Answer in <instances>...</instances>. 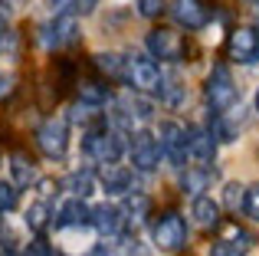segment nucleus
I'll return each instance as SVG.
<instances>
[{
	"label": "nucleus",
	"mask_w": 259,
	"mask_h": 256,
	"mask_svg": "<svg viewBox=\"0 0 259 256\" xmlns=\"http://www.w3.org/2000/svg\"><path fill=\"white\" fill-rule=\"evenodd\" d=\"M82 151L95 164H118V158L125 154V138H121V132L115 125L89 128L82 135Z\"/></svg>",
	"instance_id": "1"
},
{
	"label": "nucleus",
	"mask_w": 259,
	"mask_h": 256,
	"mask_svg": "<svg viewBox=\"0 0 259 256\" xmlns=\"http://www.w3.org/2000/svg\"><path fill=\"white\" fill-rule=\"evenodd\" d=\"M161 76H164V72L158 69L154 59L138 56V53H128L125 56V79H121V82H128L135 92H141V96H158Z\"/></svg>",
	"instance_id": "2"
},
{
	"label": "nucleus",
	"mask_w": 259,
	"mask_h": 256,
	"mask_svg": "<svg viewBox=\"0 0 259 256\" xmlns=\"http://www.w3.org/2000/svg\"><path fill=\"white\" fill-rule=\"evenodd\" d=\"M203 92H207V102H210V109H213L217 115L233 109L236 99H240V89H236V82H233V72H230V66L217 63L213 69H210V76H207Z\"/></svg>",
	"instance_id": "3"
},
{
	"label": "nucleus",
	"mask_w": 259,
	"mask_h": 256,
	"mask_svg": "<svg viewBox=\"0 0 259 256\" xmlns=\"http://www.w3.org/2000/svg\"><path fill=\"white\" fill-rule=\"evenodd\" d=\"M154 243L161 253H177L187 246V220L177 210L161 214V220L154 224Z\"/></svg>",
	"instance_id": "4"
},
{
	"label": "nucleus",
	"mask_w": 259,
	"mask_h": 256,
	"mask_svg": "<svg viewBox=\"0 0 259 256\" xmlns=\"http://www.w3.org/2000/svg\"><path fill=\"white\" fill-rule=\"evenodd\" d=\"M36 145L46 158L63 161L66 151H69V125H66V118H46L36 128Z\"/></svg>",
	"instance_id": "5"
},
{
	"label": "nucleus",
	"mask_w": 259,
	"mask_h": 256,
	"mask_svg": "<svg viewBox=\"0 0 259 256\" xmlns=\"http://www.w3.org/2000/svg\"><path fill=\"white\" fill-rule=\"evenodd\" d=\"M79 39V20L72 13H53L50 23L39 26V43L46 50H63V46Z\"/></svg>",
	"instance_id": "6"
},
{
	"label": "nucleus",
	"mask_w": 259,
	"mask_h": 256,
	"mask_svg": "<svg viewBox=\"0 0 259 256\" xmlns=\"http://www.w3.org/2000/svg\"><path fill=\"white\" fill-rule=\"evenodd\" d=\"M227 56L240 66L259 63V30L256 26H236L227 39Z\"/></svg>",
	"instance_id": "7"
},
{
	"label": "nucleus",
	"mask_w": 259,
	"mask_h": 256,
	"mask_svg": "<svg viewBox=\"0 0 259 256\" xmlns=\"http://www.w3.org/2000/svg\"><path fill=\"white\" fill-rule=\"evenodd\" d=\"M145 43H148V53H151L154 59H164V63H181L184 50H187L184 36H181V33H174V30H167V26L151 30Z\"/></svg>",
	"instance_id": "8"
},
{
	"label": "nucleus",
	"mask_w": 259,
	"mask_h": 256,
	"mask_svg": "<svg viewBox=\"0 0 259 256\" xmlns=\"http://www.w3.org/2000/svg\"><path fill=\"white\" fill-rule=\"evenodd\" d=\"M161 154L171 161L174 167H187L190 154H187V128L181 122H161Z\"/></svg>",
	"instance_id": "9"
},
{
	"label": "nucleus",
	"mask_w": 259,
	"mask_h": 256,
	"mask_svg": "<svg viewBox=\"0 0 259 256\" xmlns=\"http://www.w3.org/2000/svg\"><path fill=\"white\" fill-rule=\"evenodd\" d=\"M128 154H132L135 171L151 174L154 167L161 164V141L154 138L151 132H135V135H132V148H128Z\"/></svg>",
	"instance_id": "10"
},
{
	"label": "nucleus",
	"mask_w": 259,
	"mask_h": 256,
	"mask_svg": "<svg viewBox=\"0 0 259 256\" xmlns=\"http://www.w3.org/2000/svg\"><path fill=\"white\" fill-rule=\"evenodd\" d=\"M171 17L184 30H203V26L210 23V4L207 0H174Z\"/></svg>",
	"instance_id": "11"
},
{
	"label": "nucleus",
	"mask_w": 259,
	"mask_h": 256,
	"mask_svg": "<svg viewBox=\"0 0 259 256\" xmlns=\"http://www.w3.org/2000/svg\"><path fill=\"white\" fill-rule=\"evenodd\" d=\"M92 227L102 233V237H121L125 233V227H128V220H125V210H121L118 204H99V207H92Z\"/></svg>",
	"instance_id": "12"
},
{
	"label": "nucleus",
	"mask_w": 259,
	"mask_h": 256,
	"mask_svg": "<svg viewBox=\"0 0 259 256\" xmlns=\"http://www.w3.org/2000/svg\"><path fill=\"white\" fill-rule=\"evenodd\" d=\"M187 154L197 161V164H210L217 154V138L213 132H207V128H187Z\"/></svg>",
	"instance_id": "13"
},
{
	"label": "nucleus",
	"mask_w": 259,
	"mask_h": 256,
	"mask_svg": "<svg viewBox=\"0 0 259 256\" xmlns=\"http://www.w3.org/2000/svg\"><path fill=\"white\" fill-rule=\"evenodd\" d=\"M53 220H56V230H59V227H89V224H92V207L85 204V197H69L56 210Z\"/></svg>",
	"instance_id": "14"
},
{
	"label": "nucleus",
	"mask_w": 259,
	"mask_h": 256,
	"mask_svg": "<svg viewBox=\"0 0 259 256\" xmlns=\"http://www.w3.org/2000/svg\"><path fill=\"white\" fill-rule=\"evenodd\" d=\"M190 214H194V224L200 227V230H213V227H220V204H213V197L197 194Z\"/></svg>",
	"instance_id": "15"
},
{
	"label": "nucleus",
	"mask_w": 259,
	"mask_h": 256,
	"mask_svg": "<svg viewBox=\"0 0 259 256\" xmlns=\"http://www.w3.org/2000/svg\"><path fill=\"white\" fill-rule=\"evenodd\" d=\"M102 187L105 194H128L132 191V171L115 164H102Z\"/></svg>",
	"instance_id": "16"
},
{
	"label": "nucleus",
	"mask_w": 259,
	"mask_h": 256,
	"mask_svg": "<svg viewBox=\"0 0 259 256\" xmlns=\"http://www.w3.org/2000/svg\"><path fill=\"white\" fill-rule=\"evenodd\" d=\"M161 102L167 105V109H181V105H187V86L181 82L177 76H161Z\"/></svg>",
	"instance_id": "17"
},
{
	"label": "nucleus",
	"mask_w": 259,
	"mask_h": 256,
	"mask_svg": "<svg viewBox=\"0 0 259 256\" xmlns=\"http://www.w3.org/2000/svg\"><path fill=\"white\" fill-rule=\"evenodd\" d=\"M59 187L69 191L72 197H89V194L95 191V174L92 171H72V174H66V178L59 181Z\"/></svg>",
	"instance_id": "18"
},
{
	"label": "nucleus",
	"mask_w": 259,
	"mask_h": 256,
	"mask_svg": "<svg viewBox=\"0 0 259 256\" xmlns=\"http://www.w3.org/2000/svg\"><path fill=\"white\" fill-rule=\"evenodd\" d=\"M210 178H217V171H210V164H197V167H187V174H184V181H181L184 194H200L203 187L210 184Z\"/></svg>",
	"instance_id": "19"
},
{
	"label": "nucleus",
	"mask_w": 259,
	"mask_h": 256,
	"mask_svg": "<svg viewBox=\"0 0 259 256\" xmlns=\"http://www.w3.org/2000/svg\"><path fill=\"white\" fill-rule=\"evenodd\" d=\"M95 69L105 72L108 79H115V82H121L125 79V56H118V53H95Z\"/></svg>",
	"instance_id": "20"
},
{
	"label": "nucleus",
	"mask_w": 259,
	"mask_h": 256,
	"mask_svg": "<svg viewBox=\"0 0 259 256\" xmlns=\"http://www.w3.org/2000/svg\"><path fill=\"white\" fill-rule=\"evenodd\" d=\"M10 171H13V184L17 187H26L36 181V167H33L30 158H23V154H13L10 158Z\"/></svg>",
	"instance_id": "21"
},
{
	"label": "nucleus",
	"mask_w": 259,
	"mask_h": 256,
	"mask_svg": "<svg viewBox=\"0 0 259 256\" xmlns=\"http://www.w3.org/2000/svg\"><path fill=\"white\" fill-rule=\"evenodd\" d=\"M99 7V0H50L53 13H72V17H89Z\"/></svg>",
	"instance_id": "22"
},
{
	"label": "nucleus",
	"mask_w": 259,
	"mask_h": 256,
	"mask_svg": "<svg viewBox=\"0 0 259 256\" xmlns=\"http://www.w3.org/2000/svg\"><path fill=\"white\" fill-rule=\"evenodd\" d=\"M121 210H125V220H128V224H141V220H145V214L151 210V200H148L145 194H132V191H128V200H125V207H121Z\"/></svg>",
	"instance_id": "23"
},
{
	"label": "nucleus",
	"mask_w": 259,
	"mask_h": 256,
	"mask_svg": "<svg viewBox=\"0 0 259 256\" xmlns=\"http://www.w3.org/2000/svg\"><path fill=\"white\" fill-rule=\"evenodd\" d=\"M50 204H46V200H36V204H30L26 207V227H30V230H36V233H43L46 227H50Z\"/></svg>",
	"instance_id": "24"
},
{
	"label": "nucleus",
	"mask_w": 259,
	"mask_h": 256,
	"mask_svg": "<svg viewBox=\"0 0 259 256\" xmlns=\"http://www.w3.org/2000/svg\"><path fill=\"white\" fill-rule=\"evenodd\" d=\"M220 227H223V233H227V240H230L233 246H240V250H249V246L256 243V237H253V233H246L240 224H233V220H227V224L220 220Z\"/></svg>",
	"instance_id": "25"
},
{
	"label": "nucleus",
	"mask_w": 259,
	"mask_h": 256,
	"mask_svg": "<svg viewBox=\"0 0 259 256\" xmlns=\"http://www.w3.org/2000/svg\"><path fill=\"white\" fill-rule=\"evenodd\" d=\"M99 118H102V112H99V105H92V102H79V105L69 109V122H76V125H92V122H99Z\"/></svg>",
	"instance_id": "26"
},
{
	"label": "nucleus",
	"mask_w": 259,
	"mask_h": 256,
	"mask_svg": "<svg viewBox=\"0 0 259 256\" xmlns=\"http://www.w3.org/2000/svg\"><path fill=\"white\" fill-rule=\"evenodd\" d=\"M20 207V187L13 181H0V214H10Z\"/></svg>",
	"instance_id": "27"
},
{
	"label": "nucleus",
	"mask_w": 259,
	"mask_h": 256,
	"mask_svg": "<svg viewBox=\"0 0 259 256\" xmlns=\"http://www.w3.org/2000/svg\"><path fill=\"white\" fill-rule=\"evenodd\" d=\"M79 96H82V102H92V105L105 102V89H102L99 82H92V79H82V82H79Z\"/></svg>",
	"instance_id": "28"
},
{
	"label": "nucleus",
	"mask_w": 259,
	"mask_h": 256,
	"mask_svg": "<svg viewBox=\"0 0 259 256\" xmlns=\"http://www.w3.org/2000/svg\"><path fill=\"white\" fill-rule=\"evenodd\" d=\"M243 210L249 220H259V184H249L243 191Z\"/></svg>",
	"instance_id": "29"
},
{
	"label": "nucleus",
	"mask_w": 259,
	"mask_h": 256,
	"mask_svg": "<svg viewBox=\"0 0 259 256\" xmlns=\"http://www.w3.org/2000/svg\"><path fill=\"white\" fill-rule=\"evenodd\" d=\"M243 191H246V187H240L236 181L223 184V204H227L230 210H240V207H243Z\"/></svg>",
	"instance_id": "30"
},
{
	"label": "nucleus",
	"mask_w": 259,
	"mask_h": 256,
	"mask_svg": "<svg viewBox=\"0 0 259 256\" xmlns=\"http://www.w3.org/2000/svg\"><path fill=\"white\" fill-rule=\"evenodd\" d=\"M164 10H167V0H138V13H141V17H148V20L161 17Z\"/></svg>",
	"instance_id": "31"
},
{
	"label": "nucleus",
	"mask_w": 259,
	"mask_h": 256,
	"mask_svg": "<svg viewBox=\"0 0 259 256\" xmlns=\"http://www.w3.org/2000/svg\"><path fill=\"white\" fill-rule=\"evenodd\" d=\"M0 53H4V56H17V33L13 30H7L4 23H0Z\"/></svg>",
	"instance_id": "32"
},
{
	"label": "nucleus",
	"mask_w": 259,
	"mask_h": 256,
	"mask_svg": "<svg viewBox=\"0 0 259 256\" xmlns=\"http://www.w3.org/2000/svg\"><path fill=\"white\" fill-rule=\"evenodd\" d=\"M23 256H56V250H53L43 237H36V240H30V246H26Z\"/></svg>",
	"instance_id": "33"
},
{
	"label": "nucleus",
	"mask_w": 259,
	"mask_h": 256,
	"mask_svg": "<svg viewBox=\"0 0 259 256\" xmlns=\"http://www.w3.org/2000/svg\"><path fill=\"white\" fill-rule=\"evenodd\" d=\"M210 256H243V250H240V246H233L230 240H220V243L210 246Z\"/></svg>",
	"instance_id": "34"
},
{
	"label": "nucleus",
	"mask_w": 259,
	"mask_h": 256,
	"mask_svg": "<svg viewBox=\"0 0 259 256\" xmlns=\"http://www.w3.org/2000/svg\"><path fill=\"white\" fill-rule=\"evenodd\" d=\"M0 243H4L7 250H13V243H17V233L10 230V224H7L4 217H0Z\"/></svg>",
	"instance_id": "35"
},
{
	"label": "nucleus",
	"mask_w": 259,
	"mask_h": 256,
	"mask_svg": "<svg viewBox=\"0 0 259 256\" xmlns=\"http://www.w3.org/2000/svg\"><path fill=\"white\" fill-rule=\"evenodd\" d=\"M30 0H0V10L4 13H10V10H17V7H26Z\"/></svg>",
	"instance_id": "36"
},
{
	"label": "nucleus",
	"mask_w": 259,
	"mask_h": 256,
	"mask_svg": "<svg viewBox=\"0 0 259 256\" xmlns=\"http://www.w3.org/2000/svg\"><path fill=\"white\" fill-rule=\"evenodd\" d=\"M10 86H13V76H10V72H0V99L10 92Z\"/></svg>",
	"instance_id": "37"
},
{
	"label": "nucleus",
	"mask_w": 259,
	"mask_h": 256,
	"mask_svg": "<svg viewBox=\"0 0 259 256\" xmlns=\"http://www.w3.org/2000/svg\"><path fill=\"white\" fill-rule=\"evenodd\" d=\"M253 105H256V112H259V89H256V99H253Z\"/></svg>",
	"instance_id": "38"
},
{
	"label": "nucleus",
	"mask_w": 259,
	"mask_h": 256,
	"mask_svg": "<svg viewBox=\"0 0 259 256\" xmlns=\"http://www.w3.org/2000/svg\"><path fill=\"white\" fill-rule=\"evenodd\" d=\"M246 4H249V7H259V0H246Z\"/></svg>",
	"instance_id": "39"
}]
</instances>
